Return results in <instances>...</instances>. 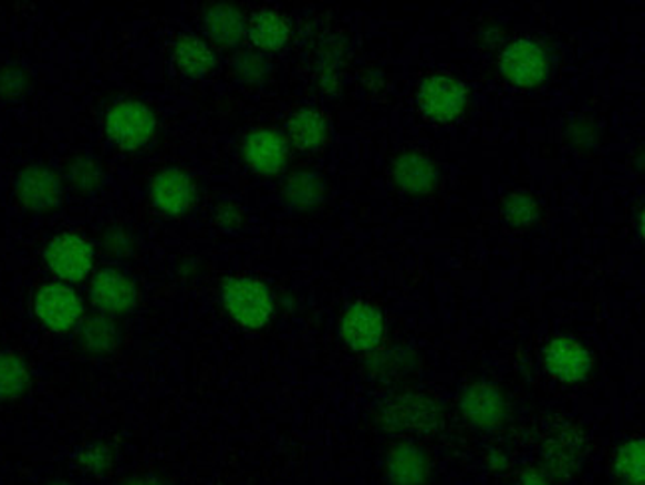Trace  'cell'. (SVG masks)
Returning <instances> with one entry per match:
<instances>
[{
	"mask_svg": "<svg viewBox=\"0 0 645 485\" xmlns=\"http://www.w3.org/2000/svg\"><path fill=\"white\" fill-rule=\"evenodd\" d=\"M547 367L560 380L576 382L586 379L592 369V357L582 344L570 339H556L547 350Z\"/></svg>",
	"mask_w": 645,
	"mask_h": 485,
	"instance_id": "9",
	"label": "cell"
},
{
	"mask_svg": "<svg viewBox=\"0 0 645 485\" xmlns=\"http://www.w3.org/2000/svg\"><path fill=\"white\" fill-rule=\"evenodd\" d=\"M249 37L259 49L279 50L289 40V24L272 10H260L249 24Z\"/></svg>",
	"mask_w": 645,
	"mask_h": 485,
	"instance_id": "20",
	"label": "cell"
},
{
	"mask_svg": "<svg viewBox=\"0 0 645 485\" xmlns=\"http://www.w3.org/2000/svg\"><path fill=\"white\" fill-rule=\"evenodd\" d=\"M175 66L187 79H202L215 69V54L201 39L184 37L175 49Z\"/></svg>",
	"mask_w": 645,
	"mask_h": 485,
	"instance_id": "16",
	"label": "cell"
},
{
	"mask_svg": "<svg viewBox=\"0 0 645 485\" xmlns=\"http://www.w3.org/2000/svg\"><path fill=\"white\" fill-rule=\"evenodd\" d=\"M222 301L232 319L247 329L264 327L274 309L269 289L254 279H235L227 282Z\"/></svg>",
	"mask_w": 645,
	"mask_h": 485,
	"instance_id": "1",
	"label": "cell"
},
{
	"mask_svg": "<svg viewBox=\"0 0 645 485\" xmlns=\"http://www.w3.org/2000/svg\"><path fill=\"white\" fill-rule=\"evenodd\" d=\"M342 339L350 349H376L384 339V319L377 309L366 302H356L342 319Z\"/></svg>",
	"mask_w": 645,
	"mask_h": 485,
	"instance_id": "8",
	"label": "cell"
},
{
	"mask_svg": "<svg viewBox=\"0 0 645 485\" xmlns=\"http://www.w3.org/2000/svg\"><path fill=\"white\" fill-rule=\"evenodd\" d=\"M106 127L107 136L112 137L117 146L137 149L154 136L155 117L149 107L142 102L126 100L112 107V112L107 114Z\"/></svg>",
	"mask_w": 645,
	"mask_h": 485,
	"instance_id": "2",
	"label": "cell"
},
{
	"mask_svg": "<svg viewBox=\"0 0 645 485\" xmlns=\"http://www.w3.org/2000/svg\"><path fill=\"white\" fill-rule=\"evenodd\" d=\"M387 472L395 485H422L425 477L424 454L409 444L394 447L387 460Z\"/></svg>",
	"mask_w": 645,
	"mask_h": 485,
	"instance_id": "19",
	"label": "cell"
},
{
	"mask_svg": "<svg viewBox=\"0 0 645 485\" xmlns=\"http://www.w3.org/2000/svg\"><path fill=\"white\" fill-rule=\"evenodd\" d=\"M126 485H162L159 479L154 476H137L134 479H129Z\"/></svg>",
	"mask_w": 645,
	"mask_h": 485,
	"instance_id": "28",
	"label": "cell"
},
{
	"mask_svg": "<svg viewBox=\"0 0 645 485\" xmlns=\"http://www.w3.org/2000/svg\"><path fill=\"white\" fill-rule=\"evenodd\" d=\"M394 179L409 194H427L437 185V167L422 154H404L394 164Z\"/></svg>",
	"mask_w": 645,
	"mask_h": 485,
	"instance_id": "14",
	"label": "cell"
},
{
	"mask_svg": "<svg viewBox=\"0 0 645 485\" xmlns=\"http://www.w3.org/2000/svg\"><path fill=\"white\" fill-rule=\"evenodd\" d=\"M289 136L302 152H314L326 142V120L316 110H300L290 117Z\"/></svg>",
	"mask_w": 645,
	"mask_h": 485,
	"instance_id": "17",
	"label": "cell"
},
{
	"mask_svg": "<svg viewBox=\"0 0 645 485\" xmlns=\"http://www.w3.org/2000/svg\"><path fill=\"white\" fill-rule=\"evenodd\" d=\"M284 195L290 204L297 207H310L322 199L324 185L320 182L319 175L297 174L290 177L289 184L284 187Z\"/></svg>",
	"mask_w": 645,
	"mask_h": 485,
	"instance_id": "23",
	"label": "cell"
},
{
	"mask_svg": "<svg viewBox=\"0 0 645 485\" xmlns=\"http://www.w3.org/2000/svg\"><path fill=\"white\" fill-rule=\"evenodd\" d=\"M502 74L517 86H534L547 76L549 62L544 52L530 40H517L502 52Z\"/></svg>",
	"mask_w": 645,
	"mask_h": 485,
	"instance_id": "5",
	"label": "cell"
},
{
	"mask_svg": "<svg viewBox=\"0 0 645 485\" xmlns=\"http://www.w3.org/2000/svg\"><path fill=\"white\" fill-rule=\"evenodd\" d=\"M519 485H549V484H547V479H544V477L539 476V474H534V472H529L527 476H522V479H520Z\"/></svg>",
	"mask_w": 645,
	"mask_h": 485,
	"instance_id": "27",
	"label": "cell"
},
{
	"mask_svg": "<svg viewBox=\"0 0 645 485\" xmlns=\"http://www.w3.org/2000/svg\"><path fill=\"white\" fill-rule=\"evenodd\" d=\"M245 159L259 174H277L287 164V144L269 130L254 132L245 142Z\"/></svg>",
	"mask_w": 645,
	"mask_h": 485,
	"instance_id": "11",
	"label": "cell"
},
{
	"mask_svg": "<svg viewBox=\"0 0 645 485\" xmlns=\"http://www.w3.org/2000/svg\"><path fill=\"white\" fill-rule=\"evenodd\" d=\"M152 195H154L155 205L162 211L179 215L185 214L194 204L195 187L184 172L169 169L155 179Z\"/></svg>",
	"mask_w": 645,
	"mask_h": 485,
	"instance_id": "12",
	"label": "cell"
},
{
	"mask_svg": "<svg viewBox=\"0 0 645 485\" xmlns=\"http://www.w3.org/2000/svg\"><path fill=\"white\" fill-rule=\"evenodd\" d=\"M52 485H67V484H52Z\"/></svg>",
	"mask_w": 645,
	"mask_h": 485,
	"instance_id": "29",
	"label": "cell"
},
{
	"mask_svg": "<svg viewBox=\"0 0 645 485\" xmlns=\"http://www.w3.org/2000/svg\"><path fill=\"white\" fill-rule=\"evenodd\" d=\"M17 194L30 209H49L62 197L59 177L46 167H29L17 179Z\"/></svg>",
	"mask_w": 645,
	"mask_h": 485,
	"instance_id": "10",
	"label": "cell"
},
{
	"mask_svg": "<svg viewBox=\"0 0 645 485\" xmlns=\"http://www.w3.org/2000/svg\"><path fill=\"white\" fill-rule=\"evenodd\" d=\"M239 70L245 76L254 79L264 72V62L257 54H242V59L239 60Z\"/></svg>",
	"mask_w": 645,
	"mask_h": 485,
	"instance_id": "26",
	"label": "cell"
},
{
	"mask_svg": "<svg viewBox=\"0 0 645 485\" xmlns=\"http://www.w3.org/2000/svg\"><path fill=\"white\" fill-rule=\"evenodd\" d=\"M40 321L52 330L72 329L82 317V301L64 285H46L34 301Z\"/></svg>",
	"mask_w": 645,
	"mask_h": 485,
	"instance_id": "6",
	"label": "cell"
},
{
	"mask_svg": "<svg viewBox=\"0 0 645 485\" xmlns=\"http://www.w3.org/2000/svg\"><path fill=\"white\" fill-rule=\"evenodd\" d=\"M502 215L507 219V224L512 227H529V225L537 221L539 217V205L537 202L524 194H512L502 207Z\"/></svg>",
	"mask_w": 645,
	"mask_h": 485,
	"instance_id": "25",
	"label": "cell"
},
{
	"mask_svg": "<svg viewBox=\"0 0 645 485\" xmlns=\"http://www.w3.org/2000/svg\"><path fill=\"white\" fill-rule=\"evenodd\" d=\"M462 410L472 424L477 426H495L501 422L502 396L491 384H475L462 396Z\"/></svg>",
	"mask_w": 645,
	"mask_h": 485,
	"instance_id": "15",
	"label": "cell"
},
{
	"mask_svg": "<svg viewBox=\"0 0 645 485\" xmlns=\"http://www.w3.org/2000/svg\"><path fill=\"white\" fill-rule=\"evenodd\" d=\"M386 424L407 430V432H427L439 424V407L434 400L419 394H405L387 402L384 407Z\"/></svg>",
	"mask_w": 645,
	"mask_h": 485,
	"instance_id": "7",
	"label": "cell"
},
{
	"mask_svg": "<svg viewBox=\"0 0 645 485\" xmlns=\"http://www.w3.org/2000/svg\"><path fill=\"white\" fill-rule=\"evenodd\" d=\"M417 102L424 110L425 116L434 117L439 122H449L461 114L467 102V94L461 82H457L451 76L437 74L422 84Z\"/></svg>",
	"mask_w": 645,
	"mask_h": 485,
	"instance_id": "4",
	"label": "cell"
},
{
	"mask_svg": "<svg viewBox=\"0 0 645 485\" xmlns=\"http://www.w3.org/2000/svg\"><path fill=\"white\" fill-rule=\"evenodd\" d=\"M46 262L54 275H59L64 281H82L86 277L92 262L94 251L90 242L74 234L59 235L50 242L46 249Z\"/></svg>",
	"mask_w": 645,
	"mask_h": 485,
	"instance_id": "3",
	"label": "cell"
},
{
	"mask_svg": "<svg viewBox=\"0 0 645 485\" xmlns=\"http://www.w3.org/2000/svg\"><path fill=\"white\" fill-rule=\"evenodd\" d=\"M617 474L632 485L644 482V442L632 440L620 450L616 460Z\"/></svg>",
	"mask_w": 645,
	"mask_h": 485,
	"instance_id": "24",
	"label": "cell"
},
{
	"mask_svg": "<svg viewBox=\"0 0 645 485\" xmlns=\"http://www.w3.org/2000/svg\"><path fill=\"white\" fill-rule=\"evenodd\" d=\"M116 329L112 322L94 317L82 324L80 329V344L87 352H110L116 347Z\"/></svg>",
	"mask_w": 645,
	"mask_h": 485,
	"instance_id": "22",
	"label": "cell"
},
{
	"mask_svg": "<svg viewBox=\"0 0 645 485\" xmlns=\"http://www.w3.org/2000/svg\"><path fill=\"white\" fill-rule=\"evenodd\" d=\"M92 299L97 309L106 312H126L134 307L135 289L122 272L102 271L92 285Z\"/></svg>",
	"mask_w": 645,
	"mask_h": 485,
	"instance_id": "13",
	"label": "cell"
},
{
	"mask_svg": "<svg viewBox=\"0 0 645 485\" xmlns=\"http://www.w3.org/2000/svg\"><path fill=\"white\" fill-rule=\"evenodd\" d=\"M29 386L27 364L12 352L0 354V400L19 399Z\"/></svg>",
	"mask_w": 645,
	"mask_h": 485,
	"instance_id": "21",
	"label": "cell"
},
{
	"mask_svg": "<svg viewBox=\"0 0 645 485\" xmlns=\"http://www.w3.org/2000/svg\"><path fill=\"white\" fill-rule=\"evenodd\" d=\"M205 30L212 42L235 47L245 34V19L232 7H215L205 14Z\"/></svg>",
	"mask_w": 645,
	"mask_h": 485,
	"instance_id": "18",
	"label": "cell"
}]
</instances>
